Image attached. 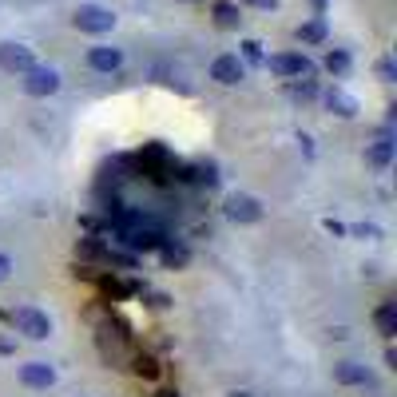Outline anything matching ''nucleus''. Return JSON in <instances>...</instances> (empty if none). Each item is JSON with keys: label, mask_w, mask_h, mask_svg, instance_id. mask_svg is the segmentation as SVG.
<instances>
[{"label": "nucleus", "mask_w": 397, "mask_h": 397, "mask_svg": "<svg viewBox=\"0 0 397 397\" xmlns=\"http://www.w3.org/2000/svg\"><path fill=\"white\" fill-rule=\"evenodd\" d=\"M72 24H76L79 32H88V36H104V32L116 28V12L99 9V4H79V9L72 12Z\"/></svg>", "instance_id": "f257e3e1"}, {"label": "nucleus", "mask_w": 397, "mask_h": 397, "mask_svg": "<svg viewBox=\"0 0 397 397\" xmlns=\"http://www.w3.org/2000/svg\"><path fill=\"white\" fill-rule=\"evenodd\" d=\"M12 326H16L24 337H32V342H44V337L52 334V318L36 306H16L12 310Z\"/></svg>", "instance_id": "f03ea898"}, {"label": "nucleus", "mask_w": 397, "mask_h": 397, "mask_svg": "<svg viewBox=\"0 0 397 397\" xmlns=\"http://www.w3.org/2000/svg\"><path fill=\"white\" fill-rule=\"evenodd\" d=\"M99 350H104V357H108L111 366H123L128 354H131L123 326H111V322H108V326H99Z\"/></svg>", "instance_id": "7ed1b4c3"}, {"label": "nucleus", "mask_w": 397, "mask_h": 397, "mask_svg": "<svg viewBox=\"0 0 397 397\" xmlns=\"http://www.w3.org/2000/svg\"><path fill=\"white\" fill-rule=\"evenodd\" d=\"M267 68L274 72V76H282V79H302V76L314 72V64H310L302 52H278V56L267 60Z\"/></svg>", "instance_id": "20e7f679"}, {"label": "nucleus", "mask_w": 397, "mask_h": 397, "mask_svg": "<svg viewBox=\"0 0 397 397\" xmlns=\"http://www.w3.org/2000/svg\"><path fill=\"white\" fill-rule=\"evenodd\" d=\"M24 91L36 96V99L56 96V91H60V72L56 68H28V72H24Z\"/></svg>", "instance_id": "39448f33"}, {"label": "nucleus", "mask_w": 397, "mask_h": 397, "mask_svg": "<svg viewBox=\"0 0 397 397\" xmlns=\"http://www.w3.org/2000/svg\"><path fill=\"white\" fill-rule=\"evenodd\" d=\"M211 79L215 84H223V88H235L238 79H247V64L238 56H215V64H211Z\"/></svg>", "instance_id": "423d86ee"}, {"label": "nucleus", "mask_w": 397, "mask_h": 397, "mask_svg": "<svg viewBox=\"0 0 397 397\" xmlns=\"http://www.w3.org/2000/svg\"><path fill=\"white\" fill-rule=\"evenodd\" d=\"M0 68L12 72V76H24L28 68H36V60H32V48H24V44H0Z\"/></svg>", "instance_id": "0eeeda50"}, {"label": "nucleus", "mask_w": 397, "mask_h": 397, "mask_svg": "<svg viewBox=\"0 0 397 397\" xmlns=\"http://www.w3.org/2000/svg\"><path fill=\"white\" fill-rule=\"evenodd\" d=\"M227 218L230 223H258L262 218V203L255 195H230L227 198Z\"/></svg>", "instance_id": "6e6552de"}, {"label": "nucleus", "mask_w": 397, "mask_h": 397, "mask_svg": "<svg viewBox=\"0 0 397 397\" xmlns=\"http://www.w3.org/2000/svg\"><path fill=\"white\" fill-rule=\"evenodd\" d=\"M20 381L28 389H48L56 381V369L48 362H28V366H20Z\"/></svg>", "instance_id": "1a4fd4ad"}, {"label": "nucleus", "mask_w": 397, "mask_h": 397, "mask_svg": "<svg viewBox=\"0 0 397 397\" xmlns=\"http://www.w3.org/2000/svg\"><path fill=\"white\" fill-rule=\"evenodd\" d=\"M88 68H96V72H119V68H123V52L108 48V44H99V48L88 52Z\"/></svg>", "instance_id": "9d476101"}, {"label": "nucleus", "mask_w": 397, "mask_h": 397, "mask_svg": "<svg viewBox=\"0 0 397 397\" xmlns=\"http://www.w3.org/2000/svg\"><path fill=\"white\" fill-rule=\"evenodd\" d=\"M334 381H342V386H369V369L357 366V362H337Z\"/></svg>", "instance_id": "9b49d317"}, {"label": "nucleus", "mask_w": 397, "mask_h": 397, "mask_svg": "<svg viewBox=\"0 0 397 397\" xmlns=\"http://www.w3.org/2000/svg\"><path fill=\"white\" fill-rule=\"evenodd\" d=\"M374 322H377V330H381L386 337H393V334H397V306L389 302V298L374 310Z\"/></svg>", "instance_id": "f8f14e48"}, {"label": "nucleus", "mask_w": 397, "mask_h": 397, "mask_svg": "<svg viewBox=\"0 0 397 397\" xmlns=\"http://www.w3.org/2000/svg\"><path fill=\"white\" fill-rule=\"evenodd\" d=\"M211 12H215V24L218 28H238V4H230V0H215L211 4Z\"/></svg>", "instance_id": "ddd939ff"}, {"label": "nucleus", "mask_w": 397, "mask_h": 397, "mask_svg": "<svg viewBox=\"0 0 397 397\" xmlns=\"http://www.w3.org/2000/svg\"><path fill=\"white\" fill-rule=\"evenodd\" d=\"M389 159H393V139L377 135L374 147H369V163H374V167H389Z\"/></svg>", "instance_id": "4468645a"}, {"label": "nucleus", "mask_w": 397, "mask_h": 397, "mask_svg": "<svg viewBox=\"0 0 397 397\" xmlns=\"http://www.w3.org/2000/svg\"><path fill=\"white\" fill-rule=\"evenodd\" d=\"M298 40H302V44H322V40H326V24H322V20H306V24L298 28Z\"/></svg>", "instance_id": "2eb2a0df"}, {"label": "nucleus", "mask_w": 397, "mask_h": 397, "mask_svg": "<svg viewBox=\"0 0 397 397\" xmlns=\"http://www.w3.org/2000/svg\"><path fill=\"white\" fill-rule=\"evenodd\" d=\"M326 99H330V108H337V116H354V111H357V104H354V99H350L346 91H337V88L330 91Z\"/></svg>", "instance_id": "dca6fc26"}, {"label": "nucleus", "mask_w": 397, "mask_h": 397, "mask_svg": "<svg viewBox=\"0 0 397 397\" xmlns=\"http://www.w3.org/2000/svg\"><path fill=\"white\" fill-rule=\"evenodd\" d=\"M135 369L139 377H159V366H155V357H147V354H135Z\"/></svg>", "instance_id": "f3484780"}, {"label": "nucleus", "mask_w": 397, "mask_h": 397, "mask_svg": "<svg viewBox=\"0 0 397 397\" xmlns=\"http://www.w3.org/2000/svg\"><path fill=\"white\" fill-rule=\"evenodd\" d=\"M326 68H330V76H346L350 56H346V52H330V56H326Z\"/></svg>", "instance_id": "a211bd4d"}, {"label": "nucleus", "mask_w": 397, "mask_h": 397, "mask_svg": "<svg viewBox=\"0 0 397 397\" xmlns=\"http://www.w3.org/2000/svg\"><path fill=\"white\" fill-rule=\"evenodd\" d=\"M163 258H167V267H183V262H187V250H183V247H167V250H163Z\"/></svg>", "instance_id": "6ab92c4d"}, {"label": "nucleus", "mask_w": 397, "mask_h": 397, "mask_svg": "<svg viewBox=\"0 0 397 397\" xmlns=\"http://www.w3.org/2000/svg\"><path fill=\"white\" fill-rule=\"evenodd\" d=\"M377 76L386 79V84H393V79H397V68H393V60H381V64H377Z\"/></svg>", "instance_id": "aec40b11"}, {"label": "nucleus", "mask_w": 397, "mask_h": 397, "mask_svg": "<svg viewBox=\"0 0 397 397\" xmlns=\"http://www.w3.org/2000/svg\"><path fill=\"white\" fill-rule=\"evenodd\" d=\"M242 52H247V60H262V44H258V40H247Z\"/></svg>", "instance_id": "412c9836"}, {"label": "nucleus", "mask_w": 397, "mask_h": 397, "mask_svg": "<svg viewBox=\"0 0 397 397\" xmlns=\"http://www.w3.org/2000/svg\"><path fill=\"white\" fill-rule=\"evenodd\" d=\"M242 4H250V9H262V12H274L278 0H242Z\"/></svg>", "instance_id": "4be33fe9"}, {"label": "nucleus", "mask_w": 397, "mask_h": 397, "mask_svg": "<svg viewBox=\"0 0 397 397\" xmlns=\"http://www.w3.org/2000/svg\"><path fill=\"white\" fill-rule=\"evenodd\" d=\"M9 274H12V258H9V255H0V282H4Z\"/></svg>", "instance_id": "5701e85b"}, {"label": "nucleus", "mask_w": 397, "mask_h": 397, "mask_svg": "<svg viewBox=\"0 0 397 397\" xmlns=\"http://www.w3.org/2000/svg\"><path fill=\"white\" fill-rule=\"evenodd\" d=\"M354 235H362V238H377V227H366V223H362V227H354Z\"/></svg>", "instance_id": "b1692460"}, {"label": "nucleus", "mask_w": 397, "mask_h": 397, "mask_svg": "<svg viewBox=\"0 0 397 397\" xmlns=\"http://www.w3.org/2000/svg\"><path fill=\"white\" fill-rule=\"evenodd\" d=\"M294 96H302V99H310V96H314V88H310V84H298V88H294Z\"/></svg>", "instance_id": "393cba45"}, {"label": "nucleus", "mask_w": 397, "mask_h": 397, "mask_svg": "<svg viewBox=\"0 0 397 397\" xmlns=\"http://www.w3.org/2000/svg\"><path fill=\"white\" fill-rule=\"evenodd\" d=\"M0 354H12V342H4V337H0Z\"/></svg>", "instance_id": "a878e982"}, {"label": "nucleus", "mask_w": 397, "mask_h": 397, "mask_svg": "<svg viewBox=\"0 0 397 397\" xmlns=\"http://www.w3.org/2000/svg\"><path fill=\"white\" fill-rule=\"evenodd\" d=\"M322 4H326V0H314V9H322Z\"/></svg>", "instance_id": "bb28decb"}, {"label": "nucleus", "mask_w": 397, "mask_h": 397, "mask_svg": "<svg viewBox=\"0 0 397 397\" xmlns=\"http://www.w3.org/2000/svg\"><path fill=\"white\" fill-rule=\"evenodd\" d=\"M159 397H179V393H159Z\"/></svg>", "instance_id": "cd10ccee"}, {"label": "nucleus", "mask_w": 397, "mask_h": 397, "mask_svg": "<svg viewBox=\"0 0 397 397\" xmlns=\"http://www.w3.org/2000/svg\"><path fill=\"white\" fill-rule=\"evenodd\" d=\"M230 397H250V393H230Z\"/></svg>", "instance_id": "c85d7f7f"}]
</instances>
